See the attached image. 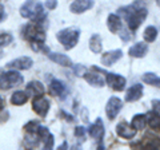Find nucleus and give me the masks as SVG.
I'll list each match as a JSON object with an SVG mask.
<instances>
[{"instance_id": "nucleus-1", "label": "nucleus", "mask_w": 160, "mask_h": 150, "mask_svg": "<svg viewBox=\"0 0 160 150\" xmlns=\"http://www.w3.org/2000/svg\"><path fill=\"white\" fill-rule=\"evenodd\" d=\"M120 12H123L124 18L127 19L128 22V27L131 31H136V29L140 27V24L144 22L148 11L146 8L140 7V8H135L133 6H128L120 9Z\"/></svg>"}, {"instance_id": "nucleus-2", "label": "nucleus", "mask_w": 160, "mask_h": 150, "mask_svg": "<svg viewBox=\"0 0 160 150\" xmlns=\"http://www.w3.org/2000/svg\"><path fill=\"white\" fill-rule=\"evenodd\" d=\"M20 15L26 19H31L33 22H38L44 18L43 6L39 0H27L20 7Z\"/></svg>"}, {"instance_id": "nucleus-3", "label": "nucleus", "mask_w": 160, "mask_h": 150, "mask_svg": "<svg viewBox=\"0 0 160 150\" xmlns=\"http://www.w3.org/2000/svg\"><path fill=\"white\" fill-rule=\"evenodd\" d=\"M79 36H80V29L71 27V28H64L62 31L58 32V39L59 42L63 44L64 48H72L76 46V43L79 40Z\"/></svg>"}, {"instance_id": "nucleus-4", "label": "nucleus", "mask_w": 160, "mask_h": 150, "mask_svg": "<svg viewBox=\"0 0 160 150\" xmlns=\"http://www.w3.org/2000/svg\"><path fill=\"white\" fill-rule=\"evenodd\" d=\"M23 36L24 39L32 43H44L46 40V34H44L43 28L38 26V24H28V26L24 27L23 31Z\"/></svg>"}, {"instance_id": "nucleus-5", "label": "nucleus", "mask_w": 160, "mask_h": 150, "mask_svg": "<svg viewBox=\"0 0 160 150\" xmlns=\"http://www.w3.org/2000/svg\"><path fill=\"white\" fill-rule=\"evenodd\" d=\"M23 81H24V79L22 77V74H19L16 70H12V71L4 72L3 79H2V84H0V88L8 90V88H11V87H15V86H19V84H22Z\"/></svg>"}, {"instance_id": "nucleus-6", "label": "nucleus", "mask_w": 160, "mask_h": 150, "mask_svg": "<svg viewBox=\"0 0 160 150\" xmlns=\"http://www.w3.org/2000/svg\"><path fill=\"white\" fill-rule=\"evenodd\" d=\"M123 107V102L120 101L119 98L116 97H112L108 99L107 102V106H106V113H107V117L109 119H115L116 115L119 114V111L122 110Z\"/></svg>"}, {"instance_id": "nucleus-7", "label": "nucleus", "mask_w": 160, "mask_h": 150, "mask_svg": "<svg viewBox=\"0 0 160 150\" xmlns=\"http://www.w3.org/2000/svg\"><path fill=\"white\" fill-rule=\"evenodd\" d=\"M107 74V83L109 84V87L116 90V91H122L126 87V78L122 77L119 74H112V72H106Z\"/></svg>"}, {"instance_id": "nucleus-8", "label": "nucleus", "mask_w": 160, "mask_h": 150, "mask_svg": "<svg viewBox=\"0 0 160 150\" xmlns=\"http://www.w3.org/2000/svg\"><path fill=\"white\" fill-rule=\"evenodd\" d=\"M32 106H33L35 113H38L40 117H46L48 110H49V102H48V99L46 97L39 95V97H36L33 99Z\"/></svg>"}, {"instance_id": "nucleus-9", "label": "nucleus", "mask_w": 160, "mask_h": 150, "mask_svg": "<svg viewBox=\"0 0 160 150\" xmlns=\"http://www.w3.org/2000/svg\"><path fill=\"white\" fill-rule=\"evenodd\" d=\"M32 64H33V62H32L31 58L22 56V58H18V59H15V61L9 62L7 64V67L15 68V70H28V68L32 67Z\"/></svg>"}, {"instance_id": "nucleus-10", "label": "nucleus", "mask_w": 160, "mask_h": 150, "mask_svg": "<svg viewBox=\"0 0 160 150\" xmlns=\"http://www.w3.org/2000/svg\"><path fill=\"white\" fill-rule=\"evenodd\" d=\"M122 56H123L122 50H113V51L104 52L102 55V64H104V66H112V64L116 63Z\"/></svg>"}, {"instance_id": "nucleus-11", "label": "nucleus", "mask_w": 160, "mask_h": 150, "mask_svg": "<svg viewBox=\"0 0 160 150\" xmlns=\"http://www.w3.org/2000/svg\"><path fill=\"white\" fill-rule=\"evenodd\" d=\"M116 133L119 134V137L129 139V138H133L136 136V129L129 126L127 122H120L116 126Z\"/></svg>"}, {"instance_id": "nucleus-12", "label": "nucleus", "mask_w": 160, "mask_h": 150, "mask_svg": "<svg viewBox=\"0 0 160 150\" xmlns=\"http://www.w3.org/2000/svg\"><path fill=\"white\" fill-rule=\"evenodd\" d=\"M38 134H39V138L43 141L44 149H52L53 147V136H52L51 131H49L47 127L39 126Z\"/></svg>"}, {"instance_id": "nucleus-13", "label": "nucleus", "mask_w": 160, "mask_h": 150, "mask_svg": "<svg viewBox=\"0 0 160 150\" xmlns=\"http://www.w3.org/2000/svg\"><path fill=\"white\" fill-rule=\"evenodd\" d=\"M93 6L92 0H75V2L69 6V9L73 13H83L86 12L87 9H89Z\"/></svg>"}, {"instance_id": "nucleus-14", "label": "nucleus", "mask_w": 160, "mask_h": 150, "mask_svg": "<svg viewBox=\"0 0 160 150\" xmlns=\"http://www.w3.org/2000/svg\"><path fill=\"white\" fill-rule=\"evenodd\" d=\"M88 134L93 139H96V141H99V139L103 138V136H104V127H103V121H102V119L98 118L96 121H95V123H92L91 126H89Z\"/></svg>"}, {"instance_id": "nucleus-15", "label": "nucleus", "mask_w": 160, "mask_h": 150, "mask_svg": "<svg viewBox=\"0 0 160 150\" xmlns=\"http://www.w3.org/2000/svg\"><path fill=\"white\" fill-rule=\"evenodd\" d=\"M49 93L55 97L64 98L66 97V93H67L66 84H64L62 81H59V79H53L51 82V84H49Z\"/></svg>"}, {"instance_id": "nucleus-16", "label": "nucleus", "mask_w": 160, "mask_h": 150, "mask_svg": "<svg viewBox=\"0 0 160 150\" xmlns=\"http://www.w3.org/2000/svg\"><path fill=\"white\" fill-rule=\"evenodd\" d=\"M143 95V84H133V86H131L128 88V91L126 94V101L127 102H135L138 101V99H140Z\"/></svg>"}, {"instance_id": "nucleus-17", "label": "nucleus", "mask_w": 160, "mask_h": 150, "mask_svg": "<svg viewBox=\"0 0 160 150\" xmlns=\"http://www.w3.org/2000/svg\"><path fill=\"white\" fill-rule=\"evenodd\" d=\"M84 78H86V81L93 87H103L104 86V78L98 72H92V71L88 72L87 71L86 75H84Z\"/></svg>"}, {"instance_id": "nucleus-18", "label": "nucleus", "mask_w": 160, "mask_h": 150, "mask_svg": "<svg viewBox=\"0 0 160 150\" xmlns=\"http://www.w3.org/2000/svg\"><path fill=\"white\" fill-rule=\"evenodd\" d=\"M147 51H148L147 44L144 42H139V43L133 44V46L129 48V55L133 56V58H143L144 55L147 54Z\"/></svg>"}, {"instance_id": "nucleus-19", "label": "nucleus", "mask_w": 160, "mask_h": 150, "mask_svg": "<svg viewBox=\"0 0 160 150\" xmlns=\"http://www.w3.org/2000/svg\"><path fill=\"white\" fill-rule=\"evenodd\" d=\"M49 59H51L52 62L60 64V66H64V67H69V66L72 64V61L67 56V55L59 54V52H52V54H49Z\"/></svg>"}, {"instance_id": "nucleus-20", "label": "nucleus", "mask_w": 160, "mask_h": 150, "mask_svg": "<svg viewBox=\"0 0 160 150\" xmlns=\"http://www.w3.org/2000/svg\"><path fill=\"white\" fill-rule=\"evenodd\" d=\"M107 26H108L109 31H111L112 34H116L118 31H120V29H122V20H120V18L118 16V15L111 13V15L108 16Z\"/></svg>"}, {"instance_id": "nucleus-21", "label": "nucleus", "mask_w": 160, "mask_h": 150, "mask_svg": "<svg viewBox=\"0 0 160 150\" xmlns=\"http://www.w3.org/2000/svg\"><path fill=\"white\" fill-rule=\"evenodd\" d=\"M43 93H44V87L40 82H29L27 84V94H29V95L39 97L43 95Z\"/></svg>"}, {"instance_id": "nucleus-22", "label": "nucleus", "mask_w": 160, "mask_h": 150, "mask_svg": "<svg viewBox=\"0 0 160 150\" xmlns=\"http://www.w3.org/2000/svg\"><path fill=\"white\" fill-rule=\"evenodd\" d=\"M28 101V94L27 91H15L11 97V103L12 104H16V106H22Z\"/></svg>"}, {"instance_id": "nucleus-23", "label": "nucleus", "mask_w": 160, "mask_h": 150, "mask_svg": "<svg viewBox=\"0 0 160 150\" xmlns=\"http://www.w3.org/2000/svg\"><path fill=\"white\" fill-rule=\"evenodd\" d=\"M89 48H91V51L95 52V54H99L102 51L103 48V43H102V38H100V35L95 34L91 36L89 39Z\"/></svg>"}, {"instance_id": "nucleus-24", "label": "nucleus", "mask_w": 160, "mask_h": 150, "mask_svg": "<svg viewBox=\"0 0 160 150\" xmlns=\"http://www.w3.org/2000/svg\"><path fill=\"white\" fill-rule=\"evenodd\" d=\"M147 122L152 129H160V114L158 111H149L147 114Z\"/></svg>"}, {"instance_id": "nucleus-25", "label": "nucleus", "mask_w": 160, "mask_h": 150, "mask_svg": "<svg viewBox=\"0 0 160 150\" xmlns=\"http://www.w3.org/2000/svg\"><path fill=\"white\" fill-rule=\"evenodd\" d=\"M146 123H147V115H144V114H136L132 118L131 126L135 127L136 130H142L146 127Z\"/></svg>"}, {"instance_id": "nucleus-26", "label": "nucleus", "mask_w": 160, "mask_h": 150, "mask_svg": "<svg viewBox=\"0 0 160 150\" xmlns=\"http://www.w3.org/2000/svg\"><path fill=\"white\" fill-rule=\"evenodd\" d=\"M143 82L147 83V84H151V86H155V87H159L160 88V78L158 75H155L153 72H146L142 77Z\"/></svg>"}, {"instance_id": "nucleus-27", "label": "nucleus", "mask_w": 160, "mask_h": 150, "mask_svg": "<svg viewBox=\"0 0 160 150\" xmlns=\"http://www.w3.org/2000/svg\"><path fill=\"white\" fill-rule=\"evenodd\" d=\"M156 36H158V29L155 28L153 26H148L146 29H144L143 38H144V40L146 42L151 43V42H153L155 39H156Z\"/></svg>"}, {"instance_id": "nucleus-28", "label": "nucleus", "mask_w": 160, "mask_h": 150, "mask_svg": "<svg viewBox=\"0 0 160 150\" xmlns=\"http://www.w3.org/2000/svg\"><path fill=\"white\" fill-rule=\"evenodd\" d=\"M12 35L11 34H8V32H4L0 35V47H3V46H8L9 43L12 42Z\"/></svg>"}, {"instance_id": "nucleus-29", "label": "nucleus", "mask_w": 160, "mask_h": 150, "mask_svg": "<svg viewBox=\"0 0 160 150\" xmlns=\"http://www.w3.org/2000/svg\"><path fill=\"white\" fill-rule=\"evenodd\" d=\"M73 71H75V74H76L78 77H84L86 72H87V68L84 66H82V64H78V66L73 67Z\"/></svg>"}, {"instance_id": "nucleus-30", "label": "nucleus", "mask_w": 160, "mask_h": 150, "mask_svg": "<svg viewBox=\"0 0 160 150\" xmlns=\"http://www.w3.org/2000/svg\"><path fill=\"white\" fill-rule=\"evenodd\" d=\"M58 6V0H46V7L48 9H55Z\"/></svg>"}, {"instance_id": "nucleus-31", "label": "nucleus", "mask_w": 160, "mask_h": 150, "mask_svg": "<svg viewBox=\"0 0 160 150\" xmlns=\"http://www.w3.org/2000/svg\"><path fill=\"white\" fill-rule=\"evenodd\" d=\"M75 136L83 138V137H84V127H83V126H78L76 130H75Z\"/></svg>"}, {"instance_id": "nucleus-32", "label": "nucleus", "mask_w": 160, "mask_h": 150, "mask_svg": "<svg viewBox=\"0 0 160 150\" xmlns=\"http://www.w3.org/2000/svg\"><path fill=\"white\" fill-rule=\"evenodd\" d=\"M152 104H153V109H155V111H158L159 114H160V101H153L152 102Z\"/></svg>"}, {"instance_id": "nucleus-33", "label": "nucleus", "mask_w": 160, "mask_h": 150, "mask_svg": "<svg viewBox=\"0 0 160 150\" xmlns=\"http://www.w3.org/2000/svg\"><path fill=\"white\" fill-rule=\"evenodd\" d=\"M4 16H6V13H4V8H3L2 4H0V22L4 19Z\"/></svg>"}, {"instance_id": "nucleus-34", "label": "nucleus", "mask_w": 160, "mask_h": 150, "mask_svg": "<svg viewBox=\"0 0 160 150\" xmlns=\"http://www.w3.org/2000/svg\"><path fill=\"white\" fill-rule=\"evenodd\" d=\"M3 75H4V71L0 68V84H2V79H3Z\"/></svg>"}, {"instance_id": "nucleus-35", "label": "nucleus", "mask_w": 160, "mask_h": 150, "mask_svg": "<svg viewBox=\"0 0 160 150\" xmlns=\"http://www.w3.org/2000/svg\"><path fill=\"white\" fill-rule=\"evenodd\" d=\"M3 106H4V101H3V98L0 97V110L3 109Z\"/></svg>"}, {"instance_id": "nucleus-36", "label": "nucleus", "mask_w": 160, "mask_h": 150, "mask_svg": "<svg viewBox=\"0 0 160 150\" xmlns=\"http://www.w3.org/2000/svg\"><path fill=\"white\" fill-rule=\"evenodd\" d=\"M156 3H158V6L160 7V0H156Z\"/></svg>"}, {"instance_id": "nucleus-37", "label": "nucleus", "mask_w": 160, "mask_h": 150, "mask_svg": "<svg viewBox=\"0 0 160 150\" xmlns=\"http://www.w3.org/2000/svg\"><path fill=\"white\" fill-rule=\"evenodd\" d=\"M3 56V52H2V50H0V58H2Z\"/></svg>"}]
</instances>
